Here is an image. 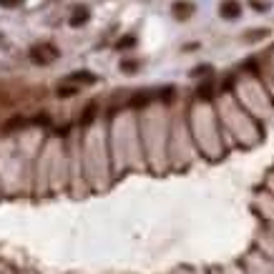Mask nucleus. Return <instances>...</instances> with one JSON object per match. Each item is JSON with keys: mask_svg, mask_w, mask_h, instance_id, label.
Masks as SVG:
<instances>
[{"mask_svg": "<svg viewBox=\"0 0 274 274\" xmlns=\"http://www.w3.org/2000/svg\"><path fill=\"white\" fill-rule=\"evenodd\" d=\"M30 58H33V63H38V66H48L51 60L58 58V51L53 46H35V48H30Z\"/></svg>", "mask_w": 274, "mask_h": 274, "instance_id": "obj_1", "label": "nucleus"}, {"mask_svg": "<svg viewBox=\"0 0 274 274\" xmlns=\"http://www.w3.org/2000/svg\"><path fill=\"white\" fill-rule=\"evenodd\" d=\"M219 13H221V18L234 20V18H239V13H242V5L237 3V0H224V3H221V8H219Z\"/></svg>", "mask_w": 274, "mask_h": 274, "instance_id": "obj_2", "label": "nucleus"}, {"mask_svg": "<svg viewBox=\"0 0 274 274\" xmlns=\"http://www.w3.org/2000/svg\"><path fill=\"white\" fill-rule=\"evenodd\" d=\"M151 98H154V93H149V91H138V93L131 96L129 106H131V109H143V106H149V103H151Z\"/></svg>", "mask_w": 274, "mask_h": 274, "instance_id": "obj_3", "label": "nucleus"}, {"mask_svg": "<svg viewBox=\"0 0 274 274\" xmlns=\"http://www.w3.org/2000/svg\"><path fill=\"white\" fill-rule=\"evenodd\" d=\"M96 113H98V106H96V103H88V106L86 109H83V113H81V126H83V129H88V126L96 121Z\"/></svg>", "mask_w": 274, "mask_h": 274, "instance_id": "obj_4", "label": "nucleus"}, {"mask_svg": "<svg viewBox=\"0 0 274 274\" xmlns=\"http://www.w3.org/2000/svg\"><path fill=\"white\" fill-rule=\"evenodd\" d=\"M88 18H91L88 8H76V10L71 13V26H73V28H81L83 23H88Z\"/></svg>", "mask_w": 274, "mask_h": 274, "instance_id": "obj_5", "label": "nucleus"}, {"mask_svg": "<svg viewBox=\"0 0 274 274\" xmlns=\"http://www.w3.org/2000/svg\"><path fill=\"white\" fill-rule=\"evenodd\" d=\"M192 13H194V5L192 3H184V0H181V3H174V18L176 20H186Z\"/></svg>", "mask_w": 274, "mask_h": 274, "instance_id": "obj_6", "label": "nucleus"}, {"mask_svg": "<svg viewBox=\"0 0 274 274\" xmlns=\"http://www.w3.org/2000/svg\"><path fill=\"white\" fill-rule=\"evenodd\" d=\"M26 126V118L23 116H13L5 126H3V134H13V131H18V129H23Z\"/></svg>", "mask_w": 274, "mask_h": 274, "instance_id": "obj_7", "label": "nucleus"}, {"mask_svg": "<svg viewBox=\"0 0 274 274\" xmlns=\"http://www.w3.org/2000/svg\"><path fill=\"white\" fill-rule=\"evenodd\" d=\"M68 81H76V83H96V76L88 73V71H76L68 76Z\"/></svg>", "mask_w": 274, "mask_h": 274, "instance_id": "obj_8", "label": "nucleus"}, {"mask_svg": "<svg viewBox=\"0 0 274 274\" xmlns=\"http://www.w3.org/2000/svg\"><path fill=\"white\" fill-rule=\"evenodd\" d=\"M212 96H214V88H212V83H201V86H199V98L209 101Z\"/></svg>", "mask_w": 274, "mask_h": 274, "instance_id": "obj_9", "label": "nucleus"}, {"mask_svg": "<svg viewBox=\"0 0 274 274\" xmlns=\"http://www.w3.org/2000/svg\"><path fill=\"white\" fill-rule=\"evenodd\" d=\"M134 46H136V38H134V35H126V38L118 40V46H116V48L123 51V48H134Z\"/></svg>", "mask_w": 274, "mask_h": 274, "instance_id": "obj_10", "label": "nucleus"}, {"mask_svg": "<svg viewBox=\"0 0 274 274\" xmlns=\"http://www.w3.org/2000/svg\"><path fill=\"white\" fill-rule=\"evenodd\" d=\"M136 68H138V60H123L121 63V71H126V73H136Z\"/></svg>", "mask_w": 274, "mask_h": 274, "instance_id": "obj_11", "label": "nucleus"}, {"mask_svg": "<svg viewBox=\"0 0 274 274\" xmlns=\"http://www.w3.org/2000/svg\"><path fill=\"white\" fill-rule=\"evenodd\" d=\"M76 93V88H71V86H60L58 88V98H68V96H73Z\"/></svg>", "mask_w": 274, "mask_h": 274, "instance_id": "obj_12", "label": "nucleus"}, {"mask_svg": "<svg viewBox=\"0 0 274 274\" xmlns=\"http://www.w3.org/2000/svg\"><path fill=\"white\" fill-rule=\"evenodd\" d=\"M0 5L3 8H18V5H23V0H0Z\"/></svg>", "mask_w": 274, "mask_h": 274, "instance_id": "obj_13", "label": "nucleus"}, {"mask_svg": "<svg viewBox=\"0 0 274 274\" xmlns=\"http://www.w3.org/2000/svg\"><path fill=\"white\" fill-rule=\"evenodd\" d=\"M171 98H174V88H164V91H161V101H166V103H168Z\"/></svg>", "mask_w": 274, "mask_h": 274, "instance_id": "obj_14", "label": "nucleus"}, {"mask_svg": "<svg viewBox=\"0 0 274 274\" xmlns=\"http://www.w3.org/2000/svg\"><path fill=\"white\" fill-rule=\"evenodd\" d=\"M48 121H51V118H48L46 113H40V116H35V123H38V126H48Z\"/></svg>", "mask_w": 274, "mask_h": 274, "instance_id": "obj_15", "label": "nucleus"}, {"mask_svg": "<svg viewBox=\"0 0 274 274\" xmlns=\"http://www.w3.org/2000/svg\"><path fill=\"white\" fill-rule=\"evenodd\" d=\"M204 73H212V68H209V66H199V68L194 71V76H204Z\"/></svg>", "mask_w": 274, "mask_h": 274, "instance_id": "obj_16", "label": "nucleus"}, {"mask_svg": "<svg viewBox=\"0 0 274 274\" xmlns=\"http://www.w3.org/2000/svg\"><path fill=\"white\" fill-rule=\"evenodd\" d=\"M55 134H58V136H68V126H60V129H58Z\"/></svg>", "mask_w": 274, "mask_h": 274, "instance_id": "obj_17", "label": "nucleus"}]
</instances>
